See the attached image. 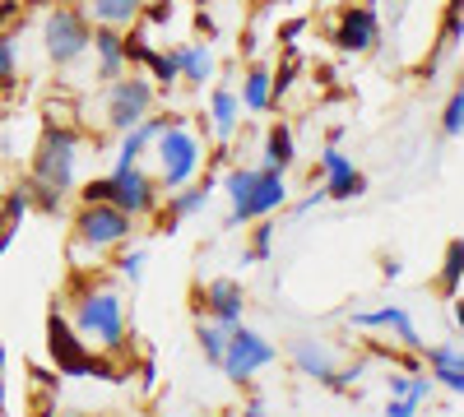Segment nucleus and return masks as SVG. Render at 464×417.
<instances>
[{
	"label": "nucleus",
	"mask_w": 464,
	"mask_h": 417,
	"mask_svg": "<svg viewBox=\"0 0 464 417\" xmlns=\"http://www.w3.org/2000/svg\"><path fill=\"white\" fill-rule=\"evenodd\" d=\"M70 325L84 334V344H93V348H102V353H111V357L126 353V344H130V311H126V297H121V288H111V283L80 292Z\"/></svg>",
	"instance_id": "f257e3e1"
},
{
	"label": "nucleus",
	"mask_w": 464,
	"mask_h": 417,
	"mask_svg": "<svg viewBox=\"0 0 464 417\" xmlns=\"http://www.w3.org/2000/svg\"><path fill=\"white\" fill-rule=\"evenodd\" d=\"M47 353H52L56 371L74 375V381H111V385L126 381V371L111 362V353L84 344V334L74 329L61 311H52V320H47Z\"/></svg>",
	"instance_id": "f03ea898"
},
{
	"label": "nucleus",
	"mask_w": 464,
	"mask_h": 417,
	"mask_svg": "<svg viewBox=\"0 0 464 417\" xmlns=\"http://www.w3.org/2000/svg\"><path fill=\"white\" fill-rule=\"evenodd\" d=\"M149 154H153V163H159V185H163V191H177V185L200 176V167H205V139H200V130H190L186 117H181V121H172L159 139L149 144Z\"/></svg>",
	"instance_id": "7ed1b4c3"
},
{
	"label": "nucleus",
	"mask_w": 464,
	"mask_h": 417,
	"mask_svg": "<svg viewBox=\"0 0 464 417\" xmlns=\"http://www.w3.org/2000/svg\"><path fill=\"white\" fill-rule=\"evenodd\" d=\"M135 237V218L126 209H116L111 200L98 204H80L74 213V255H107V251H121Z\"/></svg>",
	"instance_id": "20e7f679"
},
{
	"label": "nucleus",
	"mask_w": 464,
	"mask_h": 417,
	"mask_svg": "<svg viewBox=\"0 0 464 417\" xmlns=\"http://www.w3.org/2000/svg\"><path fill=\"white\" fill-rule=\"evenodd\" d=\"M153 102H159V84L149 80V74H140L135 65L126 70V74H116V80H107V102H102V121H107V130H130V126H140L149 111H153Z\"/></svg>",
	"instance_id": "39448f33"
},
{
	"label": "nucleus",
	"mask_w": 464,
	"mask_h": 417,
	"mask_svg": "<svg viewBox=\"0 0 464 417\" xmlns=\"http://www.w3.org/2000/svg\"><path fill=\"white\" fill-rule=\"evenodd\" d=\"M80 130L70 126H47L43 139H37V154H33V181H47L56 185L61 195L74 191V167H80Z\"/></svg>",
	"instance_id": "423d86ee"
},
{
	"label": "nucleus",
	"mask_w": 464,
	"mask_h": 417,
	"mask_svg": "<svg viewBox=\"0 0 464 417\" xmlns=\"http://www.w3.org/2000/svg\"><path fill=\"white\" fill-rule=\"evenodd\" d=\"M43 47L56 65H74L84 61L93 47V19L80 5H52L43 19Z\"/></svg>",
	"instance_id": "0eeeda50"
},
{
	"label": "nucleus",
	"mask_w": 464,
	"mask_h": 417,
	"mask_svg": "<svg viewBox=\"0 0 464 417\" xmlns=\"http://www.w3.org/2000/svg\"><path fill=\"white\" fill-rule=\"evenodd\" d=\"M275 362H279V348L269 344V338H265L260 329H251V325H232L218 371L227 375L232 385H251L256 375H260L265 366H275Z\"/></svg>",
	"instance_id": "6e6552de"
},
{
	"label": "nucleus",
	"mask_w": 464,
	"mask_h": 417,
	"mask_svg": "<svg viewBox=\"0 0 464 417\" xmlns=\"http://www.w3.org/2000/svg\"><path fill=\"white\" fill-rule=\"evenodd\" d=\"M159 200H163L159 176H149L140 163H130V167H111V204H116V209H126L135 223L159 213Z\"/></svg>",
	"instance_id": "1a4fd4ad"
},
{
	"label": "nucleus",
	"mask_w": 464,
	"mask_h": 417,
	"mask_svg": "<svg viewBox=\"0 0 464 417\" xmlns=\"http://www.w3.org/2000/svg\"><path fill=\"white\" fill-rule=\"evenodd\" d=\"M330 43H334L343 56H367V52H376V43H381V19H376V10H372V5H348V10H339Z\"/></svg>",
	"instance_id": "9d476101"
},
{
	"label": "nucleus",
	"mask_w": 464,
	"mask_h": 417,
	"mask_svg": "<svg viewBox=\"0 0 464 417\" xmlns=\"http://www.w3.org/2000/svg\"><path fill=\"white\" fill-rule=\"evenodd\" d=\"M321 176H325L321 185H325L330 200H358V195H367V176L353 167V158H348L339 144L321 148Z\"/></svg>",
	"instance_id": "9b49d317"
},
{
	"label": "nucleus",
	"mask_w": 464,
	"mask_h": 417,
	"mask_svg": "<svg viewBox=\"0 0 464 417\" xmlns=\"http://www.w3.org/2000/svg\"><path fill=\"white\" fill-rule=\"evenodd\" d=\"M200 311L209 316V320H218V325H242V316H246V292H242V283L237 279H209L200 292Z\"/></svg>",
	"instance_id": "f8f14e48"
},
{
	"label": "nucleus",
	"mask_w": 464,
	"mask_h": 417,
	"mask_svg": "<svg viewBox=\"0 0 464 417\" xmlns=\"http://www.w3.org/2000/svg\"><path fill=\"white\" fill-rule=\"evenodd\" d=\"M353 329H385L395 334V344L409 348V353H422V338H418V325L404 307H376V311H358L353 320H348Z\"/></svg>",
	"instance_id": "ddd939ff"
},
{
	"label": "nucleus",
	"mask_w": 464,
	"mask_h": 417,
	"mask_svg": "<svg viewBox=\"0 0 464 417\" xmlns=\"http://www.w3.org/2000/svg\"><path fill=\"white\" fill-rule=\"evenodd\" d=\"M209 191H214V181H209V176H205V181L196 176V181L177 185V191H168V213H159V232H163V237H172L186 218H196V213L205 209Z\"/></svg>",
	"instance_id": "4468645a"
},
{
	"label": "nucleus",
	"mask_w": 464,
	"mask_h": 417,
	"mask_svg": "<svg viewBox=\"0 0 464 417\" xmlns=\"http://www.w3.org/2000/svg\"><path fill=\"white\" fill-rule=\"evenodd\" d=\"M205 121H209V135L214 139H232L242 130V98L237 89H227V84H214L209 89V107H205Z\"/></svg>",
	"instance_id": "2eb2a0df"
},
{
	"label": "nucleus",
	"mask_w": 464,
	"mask_h": 417,
	"mask_svg": "<svg viewBox=\"0 0 464 417\" xmlns=\"http://www.w3.org/2000/svg\"><path fill=\"white\" fill-rule=\"evenodd\" d=\"M284 204H288V181H284V172H275V167H260V176H256V191H251V200H246V209H242V223L269 218V213H279Z\"/></svg>",
	"instance_id": "dca6fc26"
},
{
	"label": "nucleus",
	"mask_w": 464,
	"mask_h": 417,
	"mask_svg": "<svg viewBox=\"0 0 464 417\" xmlns=\"http://www.w3.org/2000/svg\"><path fill=\"white\" fill-rule=\"evenodd\" d=\"M98 56V80H116V74H126V28H111V24H93V47Z\"/></svg>",
	"instance_id": "f3484780"
},
{
	"label": "nucleus",
	"mask_w": 464,
	"mask_h": 417,
	"mask_svg": "<svg viewBox=\"0 0 464 417\" xmlns=\"http://www.w3.org/2000/svg\"><path fill=\"white\" fill-rule=\"evenodd\" d=\"M256 176H260V167H227V172H223V195H227V218H223V227H246V223H242V209H246V200H251V191H256Z\"/></svg>",
	"instance_id": "a211bd4d"
},
{
	"label": "nucleus",
	"mask_w": 464,
	"mask_h": 417,
	"mask_svg": "<svg viewBox=\"0 0 464 417\" xmlns=\"http://www.w3.org/2000/svg\"><path fill=\"white\" fill-rule=\"evenodd\" d=\"M242 111H256V117H265V111H275V70L269 65H251L242 74Z\"/></svg>",
	"instance_id": "6ab92c4d"
},
{
	"label": "nucleus",
	"mask_w": 464,
	"mask_h": 417,
	"mask_svg": "<svg viewBox=\"0 0 464 417\" xmlns=\"http://www.w3.org/2000/svg\"><path fill=\"white\" fill-rule=\"evenodd\" d=\"M177 61H181V84H190V89L214 84L218 61H214V52H209L205 43H181V47H177Z\"/></svg>",
	"instance_id": "aec40b11"
},
{
	"label": "nucleus",
	"mask_w": 464,
	"mask_h": 417,
	"mask_svg": "<svg viewBox=\"0 0 464 417\" xmlns=\"http://www.w3.org/2000/svg\"><path fill=\"white\" fill-rule=\"evenodd\" d=\"M293 366H297V375H306V381H316V385H325L334 375V357H330L325 344H316V338H297L293 344Z\"/></svg>",
	"instance_id": "412c9836"
},
{
	"label": "nucleus",
	"mask_w": 464,
	"mask_h": 417,
	"mask_svg": "<svg viewBox=\"0 0 464 417\" xmlns=\"http://www.w3.org/2000/svg\"><path fill=\"white\" fill-rule=\"evenodd\" d=\"M265 163L260 167H275V172H288L293 163H297V139H293V126H284V121H275L265 130Z\"/></svg>",
	"instance_id": "4be33fe9"
},
{
	"label": "nucleus",
	"mask_w": 464,
	"mask_h": 417,
	"mask_svg": "<svg viewBox=\"0 0 464 417\" xmlns=\"http://www.w3.org/2000/svg\"><path fill=\"white\" fill-rule=\"evenodd\" d=\"M89 19L93 24H111V28H130L144 14V0H89Z\"/></svg>",
	"instance_id": "5701e85b"
},
{
	"label": "nucleus",
	"mask_w": 464,
	"mask_h": 417,
	"mask_svg": "<svg viewBox=\"0 0 464 417\" xmlns=\"http://www.w3.org/2000/svg\"><path fill=\"white\" fill-rule=\"evenodd\" d=\"M144 70H149V80L159 84V93H163V98L181 84V61H177V47H168V52H163V47H153V56H149V65H144Z\"/></svg>",
	"instance_id": "b1692460"
},
{
	"label": "nucleus",
	"mask_w": 464,
	"mask_h": 417,
	"mask_svg": "<svg viewBox=\"0 0 464 417\" xmlns=\"http://www.w3.org/2000/svg\"><path fill=\"white\" fill-rule=\"evenodd\" d=\"M437 288H441L446 297H455V292L464 288V237H455V242L446 246V255H441V274H437Z\"/></svg>",
	"instance_id": "393cba45"
},
{
	"label": "nucleus",
	"mask_w": 464,
	"mask_h": 417,
	"mask_svg": "<svg viewBox=\"0 0 464 417\" xmlns=\"http://www.w3.org/2000/svg\"><path fill=\"white\" fill-rule=\"evenodd\" d=\"M275 237H279V223H275V213H269V218H256V227H251V242H246V264H265L269 255H275Z\"/></svg>",
	"instance_id": "a878e982"
},
{
	"label": "nucleus",
	"mask_w": 464,
	"mask_h": 417,
	"mask_svg": "<svg viewBox=\"0 0 464 417\" xmlns=\"http://www.w3.org/2000/svg\"><path fill=\"white\" fill-rule=\"evenodd\" d=\"M227 325H218V320H209V316H200V325H196V338H200V353H205V362L209 366H218L223 362V348H227Z\"/></svg>",
	"instance_id": "bb28decb"
},
{
	"label": "nucleus",
	"mask_w": 464,
	"mask_h": 417,
	"mask_svg": "<svg viewBox=\"0 0 464 417\" xmlns=\"http://www.w3.org/2000/svg\"><path fill=\"white\" fill-rule=\"evenodd\" d=\"M149 144H153V135H149L144 126L121 130V144H116V167H130V163H140V158L149 154Z\"/></svg>",
	"instance_id": "cd10ccee"
},
{
	"label": "nucleus",
	"mask_w": 464,
	"mask_h": 417,
	"mask_svg": "<svg viewBox=\"0 0 464 417\" xmlns=\"http://www.w3.org/2000/svg\"><path fill=\"white\" fill-rule=\"evenodd\" d=\"M144 270H149V251L144 246H121V255H116V279L121 283H130V288H140L144 283Z\"/></svg>",
	"instance_id": "c85d7f7f"
},
{
	"label": "nucleus",
	"mask_w": 464,
	"mask_h": 417,
	"mask_svg": "<svg viewBox=\"0 0 464 417\" xmlns=\"http://www.w3.org/2000/svg\"><path fill=\"white\" fill-rule=\"evenodd\" d=\"M149 56H153V43H149V28H126V65H149Z\"/></svg>",
	"instance_id": "c756f323"
},
{
	"label": "nucleus",
	"mask_w": 464,
	"mask_h": 417,
	"mask_svg": "<svg viewBox=\"0 0 464 417\" xmlns=\"http://www.w3.org/2000/svg\"><path fill=\"white\" fill-rule=\"evenodd\" d=\"M441 135H446V139H459V135H464V84L450 93V102H446V111H441Z\"/></svg>",
	"instance_id": "7c9ffc66"
},
{
	"label": "nucleus",
	"mask_w": 464,
	"mask_h": 417,
	"mask_svg": "<svg viewBox=\"0 0 464 417\" xmlns=\"http://www.w3.org/2000/svg\"><path fill=\"white\" fill-rule=\"evenodd\" d=\"M14 74H19V52H14V37L0 33V89H14V84H19Z\"/></svg>",
	"instance_id": "2f4dec72"
},
{
	"label": "nucleus",
	"mask_w": 464,
	"mask_h": 417,
	"mask_svg": "<svg viewBox=\"0 0 464 417\" xmlns=\"http://www.w3.org/2000/svg\"><path fill=\"white\" fill-rule=\"evenodd\" d=\"M297 74H302V61H297V56L288 52V61H284V65L275 70V107H279V102H284V98L293 93V84H297Z\"/></svg>",
	"instance_id": "473e14b6"
},
{
	"label": "nucleus",
	"mask_w": 464,
	"mask_h": 417,
	"mask_svg": "<svg viewBox=\"0 0 464 417\" xmlns=\"http://www.w3.org/2000/svg\"><path fill=\"white\" fill-rule=\"evenodd\" d=\"M33 209V191L28 185H14V191L5 195V204H0V218H10V223H24V213Z\"/></svg>",
	"instance_id": "72a5a7b5"
},
{
	"label": "nucleus",
	"mask_w": 464,
	"mask_h": 417,
	"mask_svg": "<svg viewBox=\"0 0 464 417\" xmlns=\"http://www.w3.org/2000/svg\"><path fill=\"white\" fill-rule=\"evenodd\" d=\"M28 191H33V209H43V213H61V191L56 185H47V181H28Z\"/></svg>",
	"instance_id": "f704fd0d"
},
{
	"label": "nucleus",
	"mask_w": 464,
	"mask_h": 417,
	"mask_svg": "<svg viewBox=\"0 0 464 417\" xmlns=\"http://www.w3.org/2000/svg\"><path fill=\"white\" fill-rule=\"evenodd\" d=\"M172 14H177V0H144L140 19H149V28H163V24H172Z\"/></svg>",
	"instance_id": "c9c22d12"
},
{
	"label": "nucleus",
	"mask_w": 464,
	"mask_h": 417,
	"mask_svg": "<svg viewBox=\"0 0 464 417\" xmlns=\"http://www.w3.org/2000/svg\"><path fill=\"white\" fill-rule=\"evenodd\" d=\"M437 390H450V394H464V366H437L432 371Z\"/></svg>",
	"instance_id": "e433bc0d"
},
{
	"label": "nucleus",
	"mask_w": 464,
	"mask_h": 417,
	"mask_svg": "<svg viewBox=\"0 0 464 417\" xmlns=\"http://www.w3.org/2000/svg\"><path fill=\"white\" fill-rule=\"evenodd\" d=\"M98 200H111V176H93V181H84L80 204H98Z\"/></svg>",
	"instance_id": "4c0bfd02"
},
{
	"label": "nucleus",
	"mask_w": 464,
	"mask_h": 417,
	"mask_svg": "<svg viewBox=\"0 0 464 417\" xmlns=\"http://www.w3.org/2000/svg\"><path fill=\"white\" fill-rule=\"evenodd\" d=\"M437 394V381H432V371H422V375H413V381H409V399L413 403H428Z\"/></svg>",
	"instance_id": "58836bf2"
},
{
	"label": "nucleus",
	"mask_w": 464,
	"mask_h": 417,
	"mask_svg": "<svg viewBox=\"0 0 464 417\" xmlns=\"http://www.w3.org/2000/svg\"><path fill=\"white\" fill-rule=\"evenodd\" d=\"M306 33V19H288V24H279V43H284V52H293L297 47V37Z\"/></svg>",
	"instance_id": "ea45409f"
},
{
	"label": "nucleus",
	"mask_w": 464,
	"mask_h": 417,
	"mask_svg": "<svg viewBox=\"0 0 464 417\" xmlns=\"http://www.w3.org/2000/svg\"><path fill=\"white\" fill-rule=\"evenodd\" d=\"M422 403H413V399H404V394H391V399H385V412H391V417H413Z\"/></svg>",
	"instance_id": "a19ab883"
},
{
	"label": "nucleus",
	"mask_w": 464,
	"mask_h": 417,
	"mask_svg": "<svg viewBox=\"0 0 464 417\" xmlns=\"http://www.w3.org/2000/svg\"><path fill=\"white\" fill-rule=\"evenodd\" d=\"M325 200H330V195H325V185H316V191H312V195H302V200L293 204V213H312V209H321Z\"/></svg>",
	"instance_id": "79ce46f5"
},
{
	"label": "nucleus",
	"mask_w": 464,
	"mask_h": 417,
	"mask_svg": "<svg viewBox=\"0 0 464 417\" xmlns=\"http://www.w3.org/2000/svg\"><path fill=\"white\" fill-rule=\"evenodd\" d=\"M14 232H19V223H10V218H0V255L10 251V242H14Z\"/></svg>",
	"instance_id": "37998d69"
},
{
	"label": "nucleus",
	"mask_w": 464,
	"mask_h": 417,
	"mask_svg": "<svg viewBox=\"0 0 464 417\" xmlns=\"http://www.w3.org/2000/svg\"><path fill=\"white\" fill-rule=\"evenodd\" d=\"M450 316H455V329H459V338H464V297H459V292L450 297Z\"/></svg>",
	"instance_id": "c03bdc74"
},
{
	"label": "nucleus",
	"mask_w": 464,
	"mask_h": 417,
	"mask_svg": "<svg viewBox=\"0 0 464 417\" xmlns=\"http://www.w3.org/2000/svg\"><path fill=\"white\" fill-rule=\"evenodd\" d=\"M409 381H413V375H391V394H404L409 399Z\"/></svg>",
	"instance_id": "a18cd8bd"
},
{
	"label": "nucleus",
	"mask_w": 464,
	"mask_h": 417,
	"mask_svg": "<svg viewBox=\"0 0 464 417\" xmlns=\"http://www.w3.org/2000/svg\"><path fill=\"white\" fill-rule=\"evenodd\" d=\"M153 375H159V371H153V362H140V385L144 390H153Z\"/></svg>",
	"instance_id": "49530a36"
},
{
	"label": "nucleus",
	"mask_w": 464,
	"mask_h": 417,
	"mask_svg": "<svg viewBox=\"0 0 464 417\" xmlns=\"http://www.w3.org/2000/svg\"><path fill=\"white\" fill-rule=\"evenodd\" d=\"M242 412H246V417H265V399H246Z\"/></svg>",
	"instance_id": "de8ad7c7"
},
{
	"label": "nucleus",
	"mask_w": 464,
	"mask_h": 417,
	"mask_svg": "<svg viewBox=\"0 0 464 417\" xmlns=\"http://www.w3.org/2000/svg\"><path fill=\"white\" fill-rule=\"evenodd\" d=\"M381 274H385V279H400V274H404V264H400V260H385V264H381Z\"/></svg>",
	"instance_id": "09e8293b"
},
{
	"label": "nucleus",
	"mask_w": 464,
	"mask_h": 417,
	"mask_svg": "<svg viewBox=\"0 0 464 417\" xmlns=\"http://www.w3.org/2000/svg\"><path fill=\"white\" fill-rule=\"evenodd\" d=\"M446 14H455V19H464V0H446Z\"/></svg>",
	"instance_id": "8fccbe9b"
},
{
	"label": "nucleus",
	"mask_w": 464,
	"mask_h": 417,
	"mask_svg": "<svg viewBox=\"0 0 464 417\" xmlns=\"http://www.w3.org/2000/svg\"><path fill=\"white\" fill-rule=\"evenodd\" d=\"M28 5H52V0H28Z\"/></svg>",
	"instance_id": "3c124183"
}]
</instances>
